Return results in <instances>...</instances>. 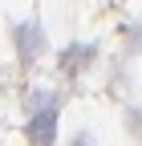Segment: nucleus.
Returning <instances> with one entry per match:
<instances>
[{
  "instance_id": "f257e3e1",
  "label": "nucleus",
  "mask_w": 142,
  "mask_h": 146,
  "mask_svg": "<svg viewBox=\"0 0 142 146\" xmlns=\"http://www.w3.org/2000/svg\"><path fill=\"white\" fill-rule=\"evenodd\" d=\"M29 142L33 146H53V130H57V98L53 94H29Z\"/></svg>"
},
{
  "instance_id": "f03ea898",
  "label": "nucleus",
  "mask_w": 142,
  "mask_h": 146,
  "mask_svg": "<svg viewBox=\"0 0 142 146\" xmlns=\"http://www.w3.org/2000/svg\"><path fill=\"white\" fill-rule=\"evenodd\" d=\"M41 25H16V49H21V57L25 61H33L41 53Z\"/></svg>"
},
{
  "instance_id": "7ed1b4c3",
  "label": "nucleus",
  "mask_w": 142,
  "mask_h": 146,
  "mask_svg": "<svg viewBox=\"0 0 142 146\" xmlns=\"http://www.w3.org/2000/svg\"><path fill=\"white\" fill-rule=\"evenodd\" d=\"M94 53H98L94 45H69V49H61V69L65 73H77L81 65L94 61Z\"/></svg>"
},
{
  "instance_id": "20e7f679",
  "label": "nucleus",
  "mask_w": 142,
  "mask_h": 146,
  "mask_svg": "<svg viewBox=\"0 0 142 146\" xmlns=\"http://www.w3.org/2000/svg\"><path fill=\"white\" fill-rule=\"evenodd\" d=\"M73 142H77V146H90V138H85V134H77V138H73Z\"/></svg>"
}]
</instances>
